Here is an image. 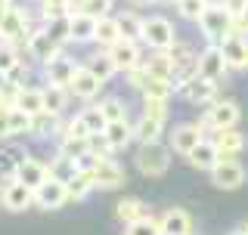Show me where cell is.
Returning <instances> with one entry per match:
<instances>
[{
	"label": "cell",
	"mask_w": 248,
	"mask_h": 235,
	"mask_svg": "<svg viewBox=\"0 0 248 235\" xmlns=\"http://www.w3.org/2000/svg\"><path fill=\"white\" fill-rule=\"evenodd\" d=\"M78 115H81V121H84V130H87V136H99V133L106 130V124H108L96 105L84 108V112H78Z\"/></svg>",
	"instance_id": "36"
},
{
	"label": "cell",
	"mask_w": 248,
	"mask_h": 235,
	"mask_svg": "<svg viewBox=\"0 0 248 235\" xmlns=\"http://www.w3.org/2000/svg\"><path fill=\"white\" fill-rule=\"evenodd\" d=\"M84 68V62H78L72 56H65V50L59 53L56 59H50L44 65V81L46 84H53V87H62V90H68V84L75 81V74Z\"/></svg>",
	"instance_id": "6"
},
{
	"label": "cell",
	"mask_w": 248,
	"mask_h": 235,
	"mask_svg": "<svg viewBox=\"0 0 248 235\" xmlns=\"http://www.w3.org/2000/svg\"><path fill=\"white\" fill-rule=\"evenodd\" d=\"M90 179V186L96 192H112V189H121L124 183H127V174H124V167L115 158H108V161H96L93 164V170L87 174Z\"/></svg>",
	"instance_id": "5"
},
{
	"label": "cell",
	"mask_w": 248,
	"mask_h": 235,
	"mask_svg": "<svg viewBox=\"0 0 248 235\" xmlns=\"http://www.w3.org/2000/svg\"><path fill=\"white\" fill-rule=\"evenodd\" d=\"M59 53H62V46H59V44H53L50 37L44 34V28H37L34 34L28 37V56H31V59H37L41 65H46L50 59H56Z\"/></svg>",
	"instance_id": "18"
},
{
	"label": "cell",
	"mask_w": 248,
	"mask_h": 235,
	"mask_svg": "<svg viewBox=\"0 0 248 235\" xmlns=\"http://www.w3.org/2000/svg\"><path fill=\"white\" fill-rule=\"evenodd\" d=\"M84 68H87V72L96 77L99 84H106V81H112L115 74V65H112V59H108V53L106 50H96V53H90L87 59H84Z\"/></svg>",
	"instance_id": "22"
},
{
	"label": "cell",
	"mask_w": 248,
	"mask_h": 235,
	"mask_svg": "<svg viewBox=\"0 0 248 235\" xmlns=\"http://www.w3.org/2000/svg\"><path fill=\"white\" fill-rule=\"evenodd\" d=\"M0 205L6 210H13V214H22V210L34 207V189H28L25 183H19V179H10L6 183V189L0 192Z\"/></svg>",
	"instance_id": "12"
},
{
	"label": "cell",
	"mask_w": 248,
	"mask_h": 235,
	"mask_svg": "<svg viewBox=\"0 0 248 235\" xmlns=\"http://www.w3.org/2000/svg\"><path fill=\"white\" fill-rule=\"evenodd\" d=\"M16 179H19V183H25L28 189H37L44 179H50V167H46V161L31 158V155H28V158L16 167Z\"/></svg>",
	"instance_id": "17"
},
{
	"label": "cell",
	"mask_w": 248,
	"mask_h": 235,
	"mask_svg": "<svg viewBox=\"0 0 248 235\" xmlns=\"http://www.w3.org/2000/svg\"><path fill=\"white\" fill-rule=\"evenodd\" d=\"M239 118H242V108H239V103L217 96L214 103L205 108V115H202V124H205V130H208V133H214V130L239 127Z\"/></svg>",
	"instance_id": "2"
},
{
	"label": "cell",
	"mask_w": 248,
	"mask_h": 235,
	"mask_svg": "<svg viewBox=\"0 0 248 235\" xmlns=\"http://www.w3.org/2000/svg\"><path fill=\"white\" fill-rule=\"evenodd\" d=\"M44 34L50 37L53 44L65 46V44H68V15H59V19H50V22H44Z\"/></svg>",
	"instance_id": "37"
},
{
	"label": "cell",
	"mask_w": 248,
	"mask_h": 235,
	"mask_svg": "<svg viewBox=\"0 0 248 235\" xmlns=\"http://www.w3.org/2000/svg\"><path fill=\"white\" fill-rule=\"evenodd\" d=\"M242 232H245V235H248V223H245V226H242Z\"/></svg>",
	"instance_id": "54"
},
{
	"label": "cell",
	"mask_w": 248,
	"mask_h": 235,
	"mask_svg": "<svg viewBox=\"0 0 248 235\" xmlns=\"http://www.w3.org/2000/svg\"><path fill=\"white\" fill-rule=\"evenodd\" d=\"M161 235H192V217L183 207H168L165 214L155 217Z\"/></svg>",
	"instance_id": "15"
},
{
	"label": "cell",
	"mask_w": 248,
	"mask_h": 235,
	"mask_svg": "<svg viewBox=\"0 0 248 235\" xmlns=\"http://www.w3.org/2000/svg\"><path fill=\"white\" fill-rule=\"evenodd\" d=\"M56 127H59V115H53V112H37V115H31V127L28 133L31 136H56Z\"/></svg>",
	"instance_id": "29"
},
{
	"label": "cell",
	"mask_w": 248,
	"mask_h": 235,
	"mask_svg": "<svg viewBox=\"0 0 248 235\" xmlns=\"http://www.w3.org/2000/svg\"><path fill=\"white\" fill-rule=\"evenodd\" d=\"M217 87H220V84L208 81V77H202V74H192V77H186V81L177 84V93H180L189 105H211L217 99Z\"/></svg>",
	"instance_id": "7"
},
{
	"label": "cell",
	"mask_w": 248,
	"mask_h": 235,
	"mask_svg": "<svg viewBox=\"0 0 248 235\" xmlns=\"http://www.w3.org/2000/svg\"><path fill=\"white\" fill-rule=\"evenodd\" d=\"M99 90H103V84L93 77L87 68H81V72L75 74V81L68 84V96H75V99H84V103H90V99H96L99 96Z\"/></svg>",
	"instance_id": "19"
},
{
	"label": "cell",
	"mask_w": 248,
	"mask_h": 235,
	"mask_svg": "<svg viewBox=\"0 0 248 235\" xmlns=\"http://www.w3.org/2000/svg\"><path fill=\"white\" fill-rule=\"evenodd\" d=\"M140 65H143L152 77H158V81H174V62L168 59L165 50H152V56L143 59Z\"/></svg>",
	"instance_id": "23"
},
{
	"label": "cell",
	"mask_w": 248,
	"mask_h": 235,
	"mask_svg": "<svg viewBox=\"0 0 248 235\" xmlns=\"http://www.w3.org/2000/svg\"><path fill=\"white\" fill-rule=\"evenodd\" d=\"M121 34H118V25H115V15H106V19H96V28H93V44L99 50H108L112 44H118Z\"/></svg>",
	"instance_id": "26"
},
{
	"label": "cell",
	"mask_w": 248,
	"mask_h": 235,
	"mask_svg": "<svg viewBox=\"0 0 248 235\" xmlns=\"http://www.w3.org/2000/svg\"><path fill=\"white\" fill-rule=\"evenodd\" d=\"M230 22H232V15L223 10L220 3H208L205 15H202L196 25H199V31H202V37H205L211 46H217V44H223V41L230 37Z\"/></svg>",
	"instance_id": "3"
},
{
	"label": "cell",
	"mask_w": 248,
	"mask_h": 235,
	"mask_svg": "<svg viewBox=\"0 0 248 235\" xmlns=\"http://www.w3.org/2000/svg\"><path fill=\"white\" fill-rule=\"evenodd\" d=\"M96 108L103 112V118H106V121H124V118H130V115H127V103H124V99H118V96L99 99V103H96Z\"/></svg>",
	"instance_id": "34"
},
{
	"label": "cell",
	"mask_w": 248,
	"mask_h": 235,
	"mask_svg": "<svg viewBox=\"0 0 248 235\" xmlns=\"http://www.w3.org/2000/svg\"><path fill=\"white\" fill-rule=\"evenodd\" d=\"M84 152H87V139H59L56 143V155H62V158H68V161L81 158Z\"/></svg>",
	"instance_id": "42"
},
{
	"label": "cell",
	"mask_w": 248,
	"mask_h": 235,
	"mask_svg": "<svg viewBox=\"0 0 248 235\" xmlns=\"http://www.w3.org/2000/svg\"><path fill=\"white\" fill-rule=\"evenodd\" d=\"M196 74L208 77V81H214V84H220L223 77L230 74L227 62H223V56H220V46H211V44H208L205 50L199 53V56H196Z\"/></svg>",
	"instance_id": "10"
},
{
	"label": "cell",
	"mask_w": 248,
	"mask_h": 235,
	"mask_svg": "<svg viewBox=\"0 0 248 235\" xmlns=\"http://www.w3.org/2000/svg\"><path fill=\"white\" fill-rule=\"evenodd\" d=\"M78 13L90 15V19H106V15H112V0H81Z\"/></svg>",
	"instance_id": "43"
},
{
	"label": "cell",
	"mask_w": 248,
	"mask_h": 235,
	"mask_svg": "<svg viewBox=\"0 0 248 235\" xmlns=\"http://www.w3.org/2000/svg\"><path fill=\"white\" fill-rule=\"evenodd\" d=\"M115 25H118V34L121 41H140L143 34V19L134 13V10H124V13H115Z\"/></svg>",
	"instance_id": "25"
},
{
	"label": "cell",
	"mask_w": 248,
	"mask_h": 235,
	"mask_svg": "<svg viewBox=\"0 0 248 235\" xmlns=\"http://www.w3.org/2000/svg\"><path fill=\"white\" fill-rule=\"evenodd\" d=\"M62 205H68V195H65V183L59 179H44L41 186L34 189V207L41 210H59Z\"/></svg>",
	"instance_id": "13"
},
{
	"label": "cell",
	"mask_w": 248,
	"mask_h": 235,
	"mask_svg": "<svg viewBox=\"0 0 248 235\" xmlns=\"http://www.w3.org/2000/svg\"><path fill=\"white\" fill-rule=\"evenodd\" d=\"M16 108L25 112V115H37V112H41V87L25 84V87L19 90V96H16Z\"/></svg>",
	"instance_id": "32"
},
{
	"label": "cell",
	"mask_w": 248,
	"mask_h": 235,
	"mask_svg": "<svg viewBox=\"0 0 248 235\" xmlns=\"http://www.w3.org/2000/svg\"><path fill=\"white\" fill-rule=\"evenodd\" d=\"M106 53H108V59H112L115 72H124V74H127L130 68H137L140 62H143V59H140V46H137L134 41H118V44L108 46Z\"/></svg>",
	"instance_id": "16"
},
{
	"label": "cell",
	"mask_w": 248,
	"mask_h": 235,
	"mask_svg": "<svg viewBox=\"0 0 248 235\" xmlns=\"http://www.w3.org/2000/svg\"><path fill=\"white\" fill-rule=\"evenodd\" d=\"M46 167H50V176L53 179H59V183H68L78 170H75V164L68 161V158H62V155H56L53 161H46Z\"/></svg>",
	"instance_id": "40"
},
{
	"label": "cell",
	"mask_w": 248,
	"mask_h": 235,
	"mask_svg": "<svg viewBox=\"0 0 248 235\" xmlns=\"http://www.w3.org/2000/svg\"><path fill=\"white\" fill-rule=\"evenodd\" d=\"M230 235H245V232H242V229H236V232H230Z\"/></svg>",
	"instance_id": "53"
},
{
	"label": "cell",
	"mask_w": 248,
	"mask_h": 235,
	"mask_svg": "<svg viewBox=\"0 0 248 235\" xmlns=\"http://www.w3.org/2000/svg\"><path fill=\"white\" fill-rule=\"evenodd\" d=\"M174 10L186 22H199L202 15H205V10H208V0H177Z\"/></svg>",
	"instance_id": "35"
},
{
	"label": "cell",
	"mask_w": 248,
	"mask_h": 235,
	"mask_svg": "<svg viewBox=\"0 0 248 235\" xmlns=\"http://www.w3.org/2000/svg\"><path fill=\"white\" fill-rule=\"evenodd\" d=\"M0 15H3V10H0Z\"/></svg>",
	"instance_id": "56"
},
{
	"label": "cell",
	"mask_w": 248,
	"mask_h": 235,
	"mask_svg": "<svg viewBox=\"0 0 248 235\" xmlns=\"http://www.w3.org/2000/svg\"><path fill=\"white\" fill-rule=\"evenodd\" d=\"M124 235H161V229H158V220L146 214V217H140V220L124 226Z\"/></svg>",
	"instance_id": "39"
},
{
	"label": "cell",
	"mask_w": 248,
	"mask_h": 235,
	"mask_svg": "<svg viewBox=\"0 0 248 235\" xmlns=\"http://www.w3.org/2000/svg\"><path fill=\"white\" fill-rule=\"evenodd\" d=\"M217 3H220V6H223V10H227L230 15H239V13H242V6L248 3V0H217Z\"/></svg>",
	"instance_id": "47"
},
{
	"label": "cell",
	"mask_w": 248,
	"mask_h": 235,
	"mask_svg": "<svg viewBox=\"0 0 248 235\" xmlns=\"http://www.w3.org/2000/svg\"><path fill=\"white\" fill-rule=\"evenodd\" d=\"M161 133H165V124L152 121V118H146V115H140V121L134 124V139L140 146L143 143H161Z\"/></svg>",
	"instance_id": "28"
},
{
	"label": "cell",
	"mask_w": 248,
	"mask_h": 235,
	"mask_svg": "<svg viewBox=\"0 0 248 235\" xmlns=\"http://www.w3.org/2000/svg\"><path fill=\"white\" fill-rule=\"evenodd\" d=\"M208 139H211L217 158H239L245 148V133L239 127H230V130H214L208 133Z\"/></svg>",
	"instance_id": "11"
},
{
	"label": "cell",
	"mask_w": 248,
	"mask_h": 235,
	"mask_svg": "<svg viewBox=\"0 0 248 235\" xmlns=\"http://www.w3.org/2000/svg\"><path fill=\"white\" fill-rule=\"evenodd\" d=\"M93 28H96V19L72 13L68 15V44H93Z\"/></svg>",
	"instance_id": "21"
},
{
	"label": "cell",
	"mask_w": 248,
	"mask_h": 235,
	"mask_svg": "<svg viewBox=\"0 0 248 235\" xmlns=\"http://www.w3.org/2000/svg\"><path fill=\"white\" fill-rule=\"evenodd\" d=\"M155 3H165V6H174L177 0H155Z\"/></svg>",
	"instance_id": "52"
},
{
	"label": "cell",
	"mask_w": 248,
	"mask_h": 235,
	"mask_svg": "<svg viewBox=\"0 0 248 235\" xmlns=\"http://www.w3.org/2000/svg\"><path fill=\"white\" fill-rule=\"evenodd\" d=\"M205 124L202 121H192V124H177L174 130H170V136H168V148L174 155H189L192 148H196V143H202L205 139Z\"/></svg>",
	"instance_id": "8"
},
{
	"label": "cell",
	"mask_w": 248,
	"mask_h": 235,
	"mask_svg": "<svg viewBox=\"0 0 248 235\" xmlns=\"http://www.w3.org/2000/svg\"><path fill=\"white\" fill-rule=\"evenodd\" d=\"M19 59H22V56L16 53V46H10V44H0V74H3V72H10V68H13Z\"/></svg>",
	"instance_id": "46"
},
{
	"label": "cell",
	"mask_w": 248,
	"mask_h": 235,
	"mask_svg": "<svg viewBox=\"0 0 248 235\" xmlns=\"http://www.w3.org/2000/svg\"><path fill=\"white\" fill-rule=\"evenodd\" d=\"M186 161H189V167H196V170H211L217 161V152H214V146H211V139H202V143H196V148H192L189 155H186Z\"/></svg>",
	"instance_id": "24"
},
{
	"label": "cell",
	"mask_w": 248,
	"mask_h": 235,
	"mask_svg": "<svg viewBox=\"0 0 248 235\" xmlns=\"http://www.w3.org/2000/svg\"><path fill=\"white\" fill-rule=\"evenodd\" d=\"M87 152H90L96 161H108V158H115V148L106 143L103 133H99V136H90V139H87Z\"/></svg>",
	"instance_id": "44"
},
{
	"label": "cell",
	"mask_w": 248,
	"mask_h": 235,
	"mask_svg": "<svg viewBox=\"0 0 248 235\" xmlns=\"http://www.w3.org/2000/svg\"><path fill=\"white\" fill-rule=\"evenodd\" d=\"M13 3H16V0H0V10H10Z\"/></svg>",
	"instance_id": "51"
},
{
	"label": "cell",
	"mask_w": 248,
	"mask_h": 235,
	"mask_svg": "<svg viewBox=\"0 0 248 235\" xmlns=\"http://www.w3.org/2000/svg\"><path fill=\"white\" fill-rule=\"evenodd\" d=\"M239 19H242V22H245V25H248V3L242 6V13H239Z\"/></svg>",
	"instance_id": "50"
},
{
	"label": "cell",
	"mask_w": 248,
	"mask_h": 235,
	"mask_svg": "<svg viewBox=\"0 0 248 235\" xmlns=\"http://www.w3.org/2000/svg\"><path fill=\"white\" fill-rule=\"evenodd\" d=\"M90 192H93V186H90L87 174H75V176L65 183V195H68V201H84Z\"/></svg>",
	"instance_id": "38"
},
{
	"label": "cell",
	"mask_w": 248,
	"mask_h": 235,
	"mask_svg": "<svg viewBox=\"0 0 248 235\" xmlns=\"http://www.w3.org/2000/svg\"><path fill=\"white\" fill-rule=\"evenodd\" d=\"M140 41L149 46V50H168V46L177 41V28L165 15H149V19H143V34H140Z\"/></svg>",
	"instance_id": "4"
},
{
	"label": "cell",
	"mask_w": 248,
	"mask_h": 235,
	"mask_svg": "<svg viewBox=\"0 0 248 235\" xmlns=\"http://www.w3.org/2000/svg\"><path fill=\"white\" fill-rule=\"evenodd\" d=\"M56 136H59V139H90V136H87V130H84L81 115H72V118H65V121L59 118Z\"/></svg>",
	"instance_id": "33"
},
{
	"label": "cell",
	"mask_w": 248,
	"mask_h": 235,
	"mask_svg": "<svg viewBox=\"0 0 248 235\" xmlns=\"http://www.w3.org/2000/svg\"><path fill=\"white\" fill-rule=\"evenodd\" d=\"M217 46L230 72H248V37H227Z\"/></svg>",
	"instance_id": "14"
},
{
	"label": "cell",
	"mask_w": 248,
	"mask_h": 235,
	"mask_svg": "<svg viewBox=\"0 0 248 235\" xmlns=\"http://www.w3.org/2000/svg\"><path fill=\"white\" fill-rule=\"evenodd\" d=\"M106 143L115 148V152H121V148H127L130 143H134V124L124 118V121H108L106 130H103Z\"/></svg>",
	"instance_id": "20"
},
{
	"label": "cell",
	"mask_w": 248,
	"mask_h": 235,
	"mask_svg": "<svg viewBox=\"0 0 248 235\" xmlns=\"http://www.w3.org/2000/svg\"><path fill=\"white\" fill-rule=\"evenodd\" d=\"M140 115L152 118V121H161V124H168L170 105H168V99H143V112H140Z\"/></svg>",
	"instance_id": "41"
},
{
	"label": "cell",
	"mask_w": 248,
	"mask_h": 235,
	"mask_svg": "<svg viewBox=\"0 0 248 235\" xmlns=\"http://www.w3.org/2000/svg\"><path fill=\"white\" fill-rule=\"evenodd\" d=\"M28 158V152L22 146H0V174L16 176V167Z\"/></svg>",
	"instance_id": "31"
},
{
	"label": "cell",
	"mask_w": 248,
	"mask_h": 235,
	"mask_svg": "<svg viewBox=\"0 0 248 235\" xmlns=\"http://www.w3.org/2000/svg\"><path fill=\"white\" fill-rule=\"evenodd\" d=\"M65 105H68V90L53 87V84H44V87H41V108H44V112L62 115Z\"/></svg>",
	"instance_id": "27"
},
{
	"label": "cell",
	"mask_w": 248,
	"mask_h": 235,
	"mask_svg": "<svg viewBox=\"0 0 248 235\" xmlns=\"http://www.w3.org/2000/svg\"><path fill=\"white\" fill-rule=\"evenodd\" d=\"M28 72H31V68L25 65V59H19V62H16V65L10 68V72H3V74H0V81L16 84V87H25V84H28Z\"/></svg>",
	"instance_id": "45"
},
{
	"label": "cell",
	"mask_w": 248,
	"mask_h": 235,
	"mask_svg": "<svg viewBox=\"0 0 248 235\" xmlns=\"http://www.w3.org/2000/svg\"><path fill=\"white\" fill-rule=\"evenodd\" d=\"M170 155L174 152H170L165 143H143L134 155V164L143 176H161V174H168V167H170Z\"/></svg>",
	"instance_id": "1"
},
{
	"label": "cell",
	"mask_w": 248,
	"mask_h": 235,
	"mask_svg": "<svg viewBox=\"0 0 248 235\" xmlns=\"http://www.w3.org/2000/svg\"><path fill=\"white\" fill-rule=\"evenodd\" d=\"M140 217H146V205L140 198H121L118 205H115V220H121L124 226L127 223H134V220H140Z\"/></svg>",
	"instance_id": "30"
},
{
	"label": "cell",
	"mask_w": 248,
	"mask_h": 235,
	"mask_svg": "<svg viewBox=\"0 0 248 235\" xmlns=\"http://www.w3.org/2000/svg\"><path fill=\"white\" fill-rule=\"evenodd\" d=\"M13 133H10V108L6 112H0V139H10Z\"/></svg>",
	"instance_id": "48"
},
{
	"label": "cell",
	"mask_w": 248,
	"mask_h": 235,
	"mask_svg": "<svg viewBox=\"0 0 248 235\" xmlns=\"http://www.w3.org/2000/svg\"><path fill=\"white\" fill-rule=\"evenodd\" d=\"M208 3H214V0H208Z\"/></svg>",
	"instance_id": "55"
},
{
	"label": "cell",
	"mask_w": 248,
	"mask_h": 235,
	"mask_svg": "<svg viewBox=\"0 0 248 235\" xmlns=\"http://www.w3.org/2000/svg\"><path fill=\"white\" fill-rule=\"evenodd\" d=\"M208 174H211V183L217 186V189H223V192L239 189V186L245 183V176H248L239 158H220L211 170H208Z\"/></svg>",
	"instance_id": "9"
},
{
	"label": "cell",
	"mask_w": 248,
	"mask_h": 235,
	"mask_svg": "<svg viewBox=\"0 0 248 235\" xmlns=\"http://www.w3.org/2000/svg\"><path fill=\"white\" fill-rule=\"evenodd\" d=\"M155 0H130V6H137V10H143V6H152Z\"/></svg>",
	"instance_id": "49"
}]
</instances>
